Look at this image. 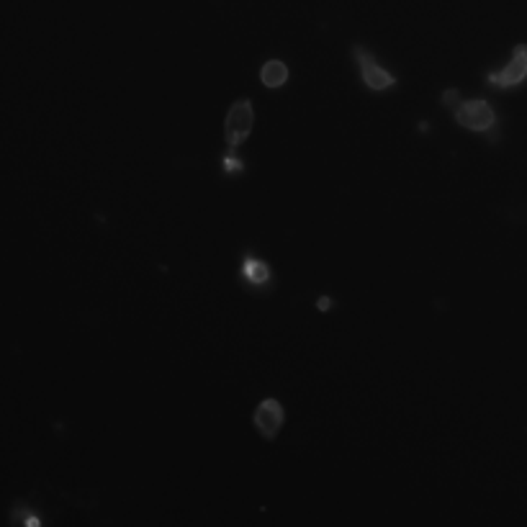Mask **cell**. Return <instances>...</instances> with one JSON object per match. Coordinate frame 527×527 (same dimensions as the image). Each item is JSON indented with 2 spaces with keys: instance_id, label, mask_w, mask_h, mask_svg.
<instances>
[{
  "instance_id": "1",
  "label": "cell",
  "mask_w": 527,
  "mask_h": 527,
  "mask_svg": "<svg viewBox=\"0 0 527 527\" xmlns=\"http://www.w3.org/2000/svg\"><path fill=\"white\" fill-rule=\"evenodd\" d=\"M453 114H456L458 126H463L468 132L497 134V108L489 101H484V98H466V101H458V106L453 108Z\"/></svg>"
},
{
  "instance_id": "2",
  "label": "cell",
  "mask_w": 527,
  "mask_h": 527,
  "mask_svg": "<svg viewBox=\"0 0 527 527\" xmlns=\"http://www.w3.org/2000/svg\"><path fill=\"white\" fill-rule=\"evenodd\" d=\"M252 124H255L252 101H247V98L234 101L227 111V119H224V142H227V150H237L240 144L247 142V137L252 134Z\"/></svg>"
},
{
  "instance_id": "3",
  "label": "cell",
  "mask_w": 527,
  "mask_h": 527,
  "mask_svg": "<svg viewBox=\"0 0 527 527\" xmlns=\"http://www.w3.org/2000/svg\"><path fill=\"white\" fill-rule=\"evenodd\" d=\"M484 83L494 90H515L527 83V44H517L512 49L510 62L502 70L486 72Z\"/></svg>"
},
{
  "instance_id": "4",
  "label": "cell",
  "mask_w": 527,
  "mask_h": 527,
  "mask_svg": "<svg viewBox=\"0 0 527 527\" xmlns=\"http://www.w3.org/2000/svg\"><path fill=\"white\" fill-rule=\"evenodd\" d=\"M353 60L360 70V80H363V85H366L368 90H373V93H384V90L394 88V85L399 83V78L391 75L386 67L378 65L376 57H373L366 47H360V44H355L353 47Z\"/></svg>"
},
{
  "instance_id": "5",
  "label": "cell",
  "mask_w": 527,
  "mask_h": 527,
  "mask_svg": "<svg viewBox=\"0 0 527 527\" xmlns=\"http://www.w3.org/2000/svg\"><path fill=\"white\" fill-rule=\"evenodd\" d=\"M283 422H286V409L278 399H263L252 414V425L260 432V438H265L268 443L278 438Z\"/></svg>"
},
{
  "instance_id": "6",
  "label": "cell",
  "mask_w": 527,
  "mask_h": 527,
  "mask_svg": "<svg viewBox=\"0 0 527 527\" xmlns=\"http://www.w3.org/2000/svg\"><path fill=\"white\" fill-rule=\"evenodd\" d=\"M240 276H242V281L250 283V286L265 288V286H270V281H273V270H270V265L265 263V260L255 258L252 252H245Z\"/></svg>"
},
{
  "instance_id": "7",
  "label": "cell",
  "mask_w": 527,
  "mask_h": 527,
  "mask_svg": "<svg viewBox=\"0 0 527 527\" xmlns=\"http://www.w3.org/2000/svg\"><path fill=\"white\" fill-rule=\"evenodd\" d=\"M260 83L265 88H283L288 83V65L281 60H268L263 67H260Z\"/></svg>"
},
{
  "instance_id": "8",
  "label": "cell",
  "mask_w": 527,
  "mask_h": 527,
  "mask_svg": "<svg viewBox=\"0 0 527 527\" xmlns=\"http://www.w3.org/2000/svg\"><path fill=\"white\" fill-rule=\"evenodd\" d=\"M222 168H224V175H237L245 170V162L237 160V150H227V155H224V160H222Z\"/></svg>"
},
{
  "instance_id": "9",
  "label": "cell",
  "mask_w": 527,
  "mask_h": 527,
  "mask_svg": "<svg viewBox=\"0 0 527 527\" xmlns=\"http://www.w3.org/2000/svg\"><path fill=\"white\" fill-rule=\"evenodd\" d=\"M443 106H453V108H456L458 106V90L456 88H453V90H445V93H443Z\"/></svg>"
},
{
  "instance_id": "10",
  "label": "cell",
  "mask_w": 527,
  "mask_h": 527,
  "mask_svg": "<svg viewBox=\"0 0 527 527\" xmlns=\"http://www.w3.org/2000/svg\"><path fill=\"white\" fill-rule=\"evenodd\" d=\"M330 306H332V299H327V296H322V299H319V309H322V312L324 309H330Z\"/></svg>"
}]
</instances>
